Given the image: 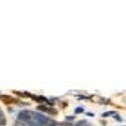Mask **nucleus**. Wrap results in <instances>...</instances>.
Masks as SVG:
<instances>
[{
    "label": "nucleus",
    "instance_id": "4",
    "mask_svg": "<svg viewBox=\"0 0 126 126\" xmlns=\"http://www.w3.org/2000/svg\"><path fill=\"white\" fill-rule=\"evenodd\" d=\"M109 115H116V113L112 112V111H111V112H105V113L102 115V116H103V117H106V116H109Z\"/></svg>",
    "mask_w": 126,
    "mask_h": 126
},
{
    "label": "nucleus",
    "instance_id": "3",
    "mask_svg": "<svg viewBox=\"0 0 126 126\" xmlns=\"http://www.w3.org/2000/svg\"><path fill=\"white\" fill-rule=\"evenodd\" d=\"M4 124H5V117H4V113L0 111V125H3L4 126Z\"/></svg>",
    "mask_w": 126,
    "mask_h": 126
},
{
    "label": "nucleus",
    "instance_id": "2",
    "mask_svg": "<svg viewBox=\"0 0 126 126\" xmlns=\"http://www.w3.org/2000/svg\"><path fill=\"white\" fill-rule=\"evenodd\" d=\"M33 120L35 122H38L39 125H43V126H47V125L50 124V120L47 116H44V115H42V113H38V112L33 113Z\"/></svg>",
    "mask_w": 126,
    "mask_h": 126
},
{
    "label": "nucleus",
    "instance_id": "5",
    "mask_svg": "<svg viewBox=\"0 0 126 126\" xmlns=\"http://www.w3.org/2000/svg\"><path fill=\"white\" fill-rule=\"evenodd\" d=\"M0 126H3V125H0Z\"/></svg>",
    "mask_w": 126,
    "mask_h": 126
},
{
    "label": "nucleus",
    "instance_id": "1",
    "mask_svg": "<svg viewBox=\"0 0 126 126\" xmlns=\"http://www.w3.org/2000/svg\"><path fill=\"white\" fill-rule=\"evenodd\" d=\"M33 113L32 111H22L18 113V121H22V122H30L33 121Z\"/></svg>",
    "mask_w": 126,
    "mask_h": 126
}]
</instances>
